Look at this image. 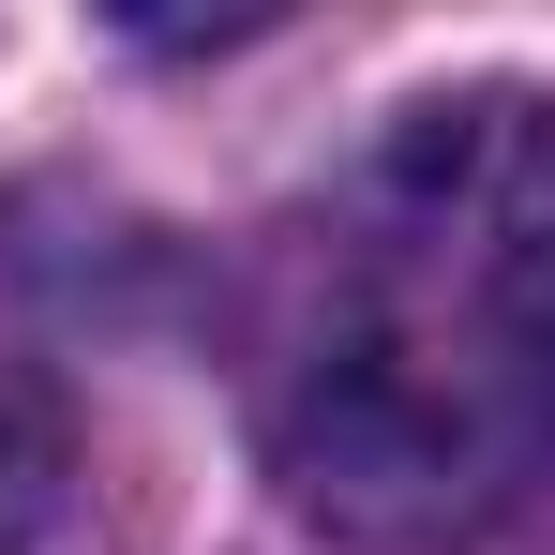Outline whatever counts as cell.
<instances>
[{
  "label": "cell",
  "instance_id": "7a4b0ae2",
  "mask_svg": "<svg viewBox=\"0 0 555 555\" xmlns=\"http://www.w3.org/2000/svg\"><path fill=\"white\" fill-rule=\"evenodd\" d=\"M46 511H61V421H46V390L0 375V555L46 541Z\"/></svg>",
  "mask_w": 555,
  "mask_h": 555
},
{
  "label": "cell",
  "instance_id": "6da1fadb",
  "mask_svg": "<svg viewBox=\"0 0 555 555\" xmlns=\"http://www.w3.org/2000/svg\"><path fill=\"white\" fill-rule=\"evenodd\" d=\"M271 465L375 555L555 511V105H405L300 210L271 300Z\"/></svg>",
  "mask_w": 555,
  "mask_h": 555
}]
</instances>
